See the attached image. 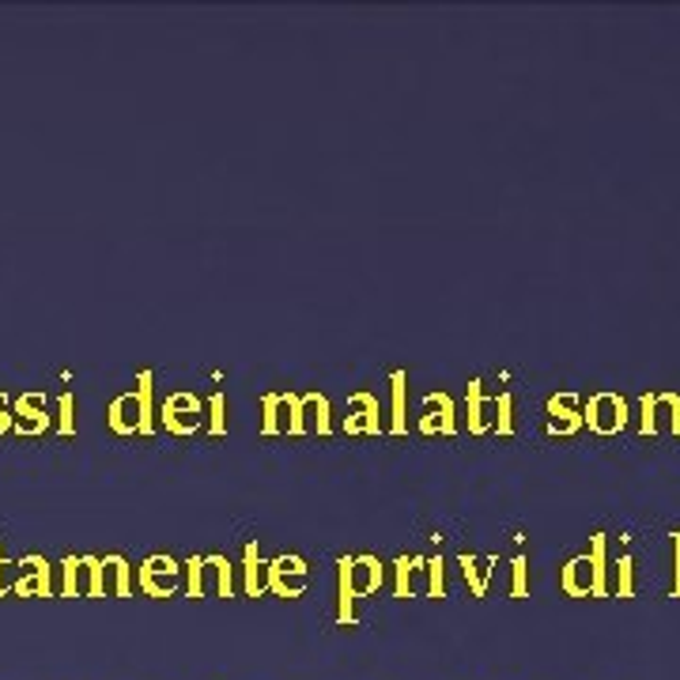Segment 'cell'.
<instances>
[{"label": "cell", "mask_w": 680, "mask_h": 680, "mask_svg": "<svg viewBox=\"0 0 680 680\" xmlns=\"http://www.w3.org/2000/svg\"><path fill=\"white\" fill-rule=\"evenodd\" d=\"M393 594L398 597H431V567L427 556H398L393 559Z\"/></svg>", "instance_id": "52a82bcc"}, {"label": "cell", "mask_w": 680, "mask_h": 680, "mask_svg": "<svg viewBox=\"0 0 680 680\" xmlns=\"http://www.w3.org/2000/svg\"><path fill=\"white\" fill-rule=\"evenodd\" d=\"M106 424L114 435H141V401H136V390L117 393L106 409Z\"/></svg>", "instance_id": "9a60e30c"}, {"label": "cell", "mask_w": 680, "mask_h": 680, "mask_svg": "<svg viewBox=\"0 0 680 680\" xmlns=\"http://www.w3.org/2000/svg\"><path fill=\"white\" fill-rule=\"evenodd\" d=\"M511 597H529V564H526V556L511 559Z\"/></svg>", "instance_id": "4316f807"}, {"label": "cell", "mask_w": 680, "mask_h": 680, "mask_svg": "<svg viewBox=\"0 0 680 680\" xmlns=\"http://www.w3.org/2000/svg\"><path fill=\"white\" fill-rule=\"evenodd\" d=\"M16 575H20V564H8V559H4V548H0V597L12 594Z\"/></svg>", "instance_id": "4dcf8cb0"}, {"label": "cell", "mask_w": 680, "mask_h": 680, "mask_svg": "<svg viewBox=\"0 0 680 680\" xmlns=\"http://www.w3.org/2000/svg\"><path fill=\"white\" fill-rule=\"evenodd\" d=\"M382 404L374 393H352L348 398V416H344V435H382Z\"/></svg>", "instance_id": "9c48e42d"}, {"label": "cell", "mask_w": 680, "mask_h": 680, "mask_svg": "<svg viewBox=\"0 0 680 680\" xmlns=\"http://www.w3.org/2000/svg\"><path fill=\"white\" fill-rule=\"evenodd\" d=\"M12 431V412H8V393L0 390V435H8Z\"/></svg>", "instance_id": "d6a6232c"}, {"label": "cell", "mask_w": 680, "mask_h": 680, "mask_svg": "<svg viewBox=\"0 0 680 680\" xmlns=\"http://www.w3.org/2000/svg\"><path fill=\"white\" fill-rule=\"evenodd\" d=\"M333 431V409L329 398L318 390L299 393V412H296V431L291 435H329Z\"/></svg>", "instance_id": "8992f818"}, {"label": "cell", "mask_w": 680, "mask_h": 680, "mask_svg": "<svg viewBox=\"0 0 680 680\" xmlns=\"http://www.w3.org/2000/svg\"><path fill=\"white\" fill-rule=\"evenodd\" d=\"M58 435L61 439L76 435V398L72 393H61L58 398Z\"/></svg>", "instance_id": "d4e9b609"}, {"label": "cell", "mask_w": 680, "mask_h": 680, "mask_svg": "<svg viewBox=\"0 0 680 680\" xmlns=\"http://www.w3.org/2000/svg\"><path fill=\"white\" fill-rule=\"evenodd\" d=\"M310 571L302 556H277L269 559V590L277 597H302L307 594Z\"/></svg>", "instance_id": "277c9868"}, {"label": "cell", "mask_w": 680, "mask_h": 680, "mask_svg": "<svg viewBox=\"0 0 680 680\" xmlns=\"http://www.w3.org/2000/svg\"><path fill=\"white\" fill-rule=\"evenodd\" d=\"M299 393H265L261 398V435H291L296 431Z\"/></svg>", "instance_id": "5b68a950"}, {"label": "cell", "mask_w": 680, "mask_h": 680, "mask_svg": "<svg viewBox=\"0 0 680 680\" xmlns=\"http://www.w3.org/2000/svg\"><path fill=\"white\" fill-rule=\"evenodd\" d=\"M465 409H468V431H473V435H484L488 427H495V401L484 398V382L481 379H468Z\"/></svg>", "instance_id": "e0dca14e"}, {"label": "cell", "mask_w": 680, "mask_h": 680, "mask_svg": "<svg viewBox=\"0 0 680 680\" xmlns=\"http://www.w3.org/2000/svg\"><path fill=\"white\" fill-rule=\"evenodd\" d=\"M12 427H16V435H27V439L50 431V416H45V393L31 390V393H20V398H16Z\"/></svg>", "instance_id": "7c38bea8"}, {"label": "cell", "mask_w": 680, "mask_h": 680, "mask_svg": "<svg viewBox=\"0 0 680 680\" xmlns=\"http://www.w3.org/2000/svg\"><path fill=\"white\" fill-rule=\"evenodd\" d=\"M200 567H205V556H189L186 559V575H189V597H205V590H200Z\"/></svg>", "instance_id": "f546056e"}, {"label": "cell", "mask_w": 680, "mask_h": 680, "mask_svg": "<svg viewBox=\"0 0 680 680\" xmlns=\"http://www.w3.org/2000/svg\"><path fill=\"white\" fill-rule=\"evenodd\" d=\"M624 420H628V409H624V401L617 398V393H597L583 412V424H590L597 435H612V431H620Z\"/></svg>", "instance_id": "8fae6325"}, {"label": "cell", "mask_w": 680, "mask_h": 680, "mask_svg": "<svg viewBox=\"0 0 680 680\" xmlns=\"http://www.w3.org/2000/svg\"><path fill=\"white\" fill-rule=\"evenodd\" d=\"M578 424H583L578 398L575 393H556V398L548 401V431H553V435H575Z\"/></svg>", "instance_id": "ac0fdd59"}, {"label": "cell", "mask_w": 680, "mask_h": 680, "mask_svg": "<svg viewBox=\"0 0 680 680\" xmlns=\"http://www.w3.org/2000/svg\"><path fill=\"white\" fill-rule=\"evenodd\" d=\"M12 594L16 597H53V567H50V559L39 556V553L23 556Z\"/></svg>", "instance_id": "ba28073f"}, {"label": "cell", "mask_w": 680, "mask_h": 680, "mask_svg": "<svg viewBox=\"0 0 680 680\" xmlns=\"http://www.w3.org/2000/svg\"><path fill=\"white\" fill-rule=\"evenodd\" d=\"M186 571V564H178L167 553H155L136 567V586H141L144 597H171L178 590V578Z\"/></svg>", "instance_id": "3957f363"}, {"label": "cell", "mask_w": 680, "mask_h": 680, "mask_svg": "<svg viewBox=\"0 0 680 680\" xmlns=\"http://www.w3.org/2000/svg\"><path fill=\"white\" fill-rule=\"evenodd\" d=\"M243 590L246 597H265L269 594V559L261 556L257 540H250L243 553Z\"/></svg>", "instance_id": "2e32d148"}, {"label": "cell", "mask_w": 680, "mask_h": 680, "mask_svg": "<svg viewBox=\"0 0 680 680\" xmlns=\"http://www.w3.org/2000/svg\"><path fill=\"white\" fill-rule=\"evenodd\" d=\"M200 590L205 597H235V567L227 556H205V567H200Z\"/></svg>", "instance_id": "5bb4252c"}, {"label": "cell", "mask_w": 680, "mask_h": 680, "mask_svg": "<svg viewBox=\"0 0 680 680\" xmlns=\"http://www.w3.org/2000/svg\"><path fill=\"white\" fill-rule=\"evenodd\" d=\"M559 586H564L571 597H597L594 590V567H590V556H575L571 564L564 567V575H559Z\"/></svg>", "instance_id": "603a6c76"}, {"label": "cell", "mask_w": 680, "mask_h": 680, "mask_svg": "<svg viewBox=\"0 0 680 680\" xmlns=\"http://www.w3.org/2000/svg\"><path fill=\"white\" fill-rule=\"evenodd\" d=\"M58 571H61V597H106L103 556H64Z\"/></svg>", "instance_id": "6da1fadb"}, {"label": "cell", "mask_w": 680, "mask_h": 680, "mask_svg": "<svg viewBox=\"0 0 680 680\" xmlns=\"http://www.w3.org/2000/svg\"><path fill=\"white\" fill-rule=\"evenodd\" d=\"M337 564L348 571V583H352L356 601L382 590V559L379 556H340Z\"/></svg>", "instance_id": "30bf717a"}, {"label": "cell", "mask_w": 680, "mask_h": 680, "mask_svg": "<svg viewBox=\"0 0 680 680\" xmlns=\"http://www.w3.org/2000/svg\"><path fill=\"white\" fill-rule=\"evenodd\" d=\"M103 590L106 597H133V567L125 556L103 559Z\"/></svg>", "instance_id": "7402d4cb"}, {"label": "cell", "mask_w": 680, "mask_h": 680, "mask_svg": "<svg viewBox=\"0 0 680 680\" xmlns=\"http://www.w3.org/2000/svg\"><path fill=\"white\" fill-rule=\"evenodd\" d=\"M409 371L390 374V435H409Z\"/></svg>", "instance_id": "ffe728a7"}, {"label": "cell", "mask_w": 680, "mask_h": 680, "mask_svg": "<svg viewBox=\"0 0 680 680\" xmlns=\"http://www.w3.org/2000/svg\"><path fill=\"white\" fill-rule=\"evenodd\" d=\"M152 371H141L136 374V401H141V435H152L155 431V401H152Z\"/></svg>", "instance_id": "cb8c5ba5"}, {"label": "cell", "mask_w": 680, "mask_h": 680, "mask_svg": "<svg viewBox=\"0 0 680 680\" xmlns=\"http://www.w3.org/2000/svg\"><path fill=\"white\" fill-rule=\"evenodd\" d=\"M617 575H620V594H624V597H628V594H631V559H628V556H624V559H620Z\"/></svg>", "instance_id": "1f68e13d"}, {"label": "cell", "mask_w": 680, "mask_h": 680, "mask_svg": "<svg viewBox=\"0 0 680 680\" xmlns=\"http://www.w3.org/2000/svg\"><path fill=\"white\" fill-rule=\"evenodd\" d=\"M420 431H424V435H457L454 398H450V393H427L424 416H420Z\"/></svg>", "instance_id": "4fadbf2b"}, {"label": "cell", "mask_w": 680, "mask_h": 680, "mask_svg": "<svg viewBox=\"0 0 680 680\" xmlns=\"http://www.w3.org/2000/svg\"><path fill=\"white\" fill-rule=\"evenodd\" d=\"M511 409H514V398L507 390L495 398V431L499 435H514V416H511Z\"/></svg>", "instance_id": "83f0119b"}, {"label": "cell", "mask_w": 680, "mask_h": 680, "mask_svg": "<svg viewBox=\"0 0 680 680\" xmlns=\"http://www.w3.org/2000/svg\"><path fill=\"white\" fill-rule=\"evenodd\" d=\"M647 409V420H642V431H680V401L677 398H655V401H642Z\"/></svg>", "instance_id": "44dd1931"}, {"label": "cell", "mask_w": 680, "mask_h": 680, "mask_svg": "<svg viewBox=\"0 0 680 680\" xmlns=\"http://www.w3.org/2000/svg\"><path fill=\"white\" fill-rule=\"evenodd\" d=\"M205 401L197 398V393H189V390H178V393H171L167 401H163V409H159V420H163V427L171 431V435H178V439H186V435H197L200 427H205Z\"/></svg>", "instance_id": "7a4b0ae2"}, {"label": "cell", "mask_w": 680, "mask_h": 680, "mask_svg": "<svg viewBox=\"0 0 680 680\" xmlns=\"http://www.w3.org/2000/svg\"><path fill=\"white\" fill-rule=\"evenodd\" d=\"M457 564H462V575H465V583H468V590H473V597H488V586H492V575H495V564H499V559H495V556L462 553V556H457Z\"/></svg>", "instance_id": "d6986e66"}, {"label": "cell", "mask_w": 680, "mask_h": 680, "mask_svg": "<svg viewBox=\"0 0 680 680\" xmlns=\"http://www.w3.org/2000/svg\"><path fill=\"white\" fill-rule=\"evenodd\" d=\"M208 435H227V398L224 393H213L208 398Z\"/></svg>", "instance_id": "484cf974"}, {"label": "cell", "mask_w": 680, "mask_h": 680, "mask_svg": "<svg viewBox=\"0 0 680 680\" xmlns=\"http://www.w3.org/2000/svg\"><path fill=\"white\" fill-rule=\"evenodd\" d=\"M431 567V597H446V564L443 556H427Z\"/></svg>", "instance_id": "f1b7e54d"}]
</instances>
